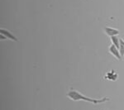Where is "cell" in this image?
Here are the masks:
<instances>
[{"instance_id": "obj_3", "label": "cell", "mask_w": 124, "mask_h": 110, "mask_svg": "<svg viewBox=\"0 0 124 110\" xmlns=\"http://www.w3.org/2000/svg\"><path fill=\"white\" fill-rule=\"evenodd\" d=\"M0 34L5 36V37H7V39L12 40V41H17V37H16L12 32H10L9 31H8V30L1 28V29H0Z\"/></svg>"}, {"instance_id": "obj_7", "label": "cell", "mask_w": 124, "mask_h": 110, "mask_svg": "<svg viewBox=\"0 0 124 110\" xmlns=\"http://www.w3.org/2000/svg\"><path fill=\"white\" fill-rule=\"evenodd\" d=\"M111 41H112V44H113V45H114L116 47H117L119 49V39L117 38V36L112 37H111Z\"/></svg>"}, {"instance_id": "obj_1", "label": "cell", "mask_w": 124, "mask_h": 110, "mask_svg": "<svg viewBox=\"0 0 124 110\" xmlns=\"http://www.w3.org/2000/svg\"><path fill=\"white\" fill-rule=\"evenodd\" d=\"M67 97L69 99H72L74 101H85V102H89L91 103H93V104H99V103H105V102L109 100V98L108 97H104L103 99H91V98L86 97L85 95L82 94L81 93L78 92L76 90H74V89H71L67 93Z\"/></svg>"}, {"instance_id": "obj_6", "label": "cell", "mask_w": 124, "mask_h": 110, "mask_svg": "<svg viewBox=\"0 0 124 110\" xmlns=\"http://www.w3.org/2000/svg\"><path fill=\"white\" fill-rule=\"evenodd\" d=\"M119 51L122 57L124 56V40L123 38L119 39Z\"/></svg>"}, {"instance_id": "obj_4", "label": "cell", "mask_w": 124, "mask_h": 110, "mask_svg": "<svg viewBox=\"0 0 124 110\" xmlns=\"http://www.w3.org/2000/svg\"><path fill=\"white\" fill-rule=\"evenodd\" d=\"M104 31L108 36H109L110 37H114V36H117L119 34V30L113 28V27H104Z\"/></svg>"}, {"instance_id": "obj_9", "label": "cell", "mask_w": 124, "mask_h": 110, "mask_svg": "<svg viewBox=\"0 0 124 110\" xmlns=\"http://www.w3.org/2000/svg\"><path fill=\"white\" fill-rule=\"evenodd\" d=\"M101 110H103V109H101Z\"/></svg>"}, {"instance_id": "obj_2", "label": "cell", "mask_w": 124, "mask_h": 110, "mask_svg": "<svg viewBox=\"0 0 124 110\" xmlns=\"http://www.w3.org/2000/svg\"><path fill=\"white\" fill-rule=\"evenodd\" d=\"M109 52L112 54L114 57L117 58V60H121L122 59V55H121V53H120V51L117 47H116L114 45L112 44L111 46L109 47Z\"/></svg>"}, {"instance_id": "obj_8", "label": "cell", "mask_w": 124, "mask_h": 110, "mask_svg": "<svg viewBox=\"0 0 124 110\" xmlns=\"http://www.w3.org/2000/svg\"><path fill=\"white\" fill-rule=\"evenodd\" d=\"M0 37H1V40H2V41H3V40H6V39H7V37H6L5 36L2 35V34H0Z\"/></svg>"}, {"instance_id": "obj_5", "label": "cell", "mask_w": 124, "mask_h": 110, "mask_svg": "<svg viewBox=\"0 0 124 110\" xmlns=\"http://www.w3.org/2000/svg\"><path fill=\"white\" fill-rule=\"evenodd\" d=\"M106 79H109V80H116L117 79V74L115 73L114 71H112L108 72V73L106 74Z\"/></svg>"}]
</instances>
